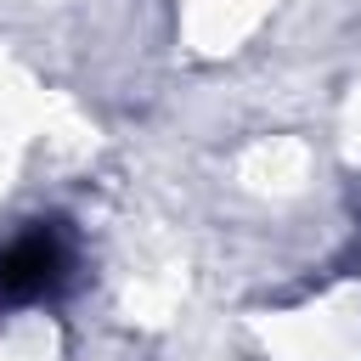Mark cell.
I'll return each mask as SVG.
<instances>
[{
    "mask_svg": "<svg viewBox=\"0 0 361 361\" xmlns=\"http://www.w3.org/2000/svg\"><path fill=\"white\" fill-rule=\"evenodd\" d=\"M73 237L56 220H28L23 231L0 237V316L51 305L73 282Z\"/></svg>",
    "mask_w": 361,
    "mask_h": 361,
    "instance_id": "cell-1",
    "label": "cell"
}]
</instances>
